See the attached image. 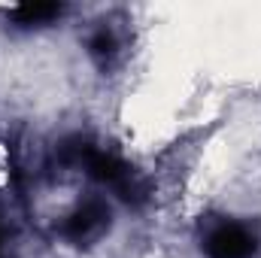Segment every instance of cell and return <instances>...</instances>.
<instances>
[{"instance_id": "cell-2", "label": "cell", "mask_w": 261, "mask_h": 258, "mask_svg": "<svg viewBox=\"0 0 261 258\" xmlns=\"http://www.w3.org/2000/svg\"><path fill=\"white\" fill-rule=\"evenodd\" d=\"M203 249L210 258H252L258 249V237L246 228V225H237V222H219L206 240H203Z\"/></svg>"}, {"instance_id": "cell-5", "label": "cell", "mask_w": 261, "mask_h": 258, "mask_svg": "<svg viewBox=\"0 0 261 258\" xmlns=\"http://www.w3.org/2000/svg\"><path fill=\"white\" fill-rule=\"evenodd\" d=\"M88 49H91V55H97V58H110V55L116 52V37H113L110 31H97V34L88 40Z\"/></svg>"}, {"instance_id": "cell-4", "label": "cell", "mask_w": 261, "mask_h": 258, "mask_svg": "<svg viewBox=\"0 0 261 258\" xmlns=\"http://www.w3.org/2000/svg\"><path fill=\"white\" fill-rule=\"evenodd\" d=\"M9 15L18 28H37V24H49L52 18H58L61 6L58 3H21Z\"/></svg>"}, {"instance_id": "cell-1", "label": "cell", "mask_w": 261, "mask_h": 258, "mask_svg": "<svg viewBox=\"0 0 261 258\" xmlns=\"http://www.w3.org/2000/svg\"><path fill=\"white\" fill-rule=\"evenodd\" d=\"M76 161H79L97 183L113 186L125 200H134V203H137V200L146 197V186L137 179V173L130 170L119 155L103 152V149H94V146H79V149H76Z\"/></svg>"}, {"instance_id": "cell-3", "label": "cell", "mask_w": 261, "mask_h": 258, "mask_svg": "<svg viewBox=\"0 0 261 258\" xmlns=\"http://www.w3.org/2000/svg\"><path fill=\"white\" fill-rule=\"evenodd\" d=\"M110 222V210L103 200H85L82 207H76L67 222L61 225V234L73 243H85V240H94Z\"/></svg>"}]
</instances>
